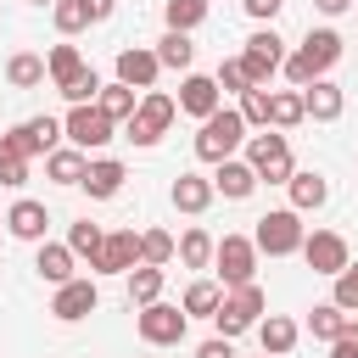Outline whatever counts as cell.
<instances>
[{
  "mask_svg": "<svg viewBox=\"0 0 358 358\" xmlns=\"http://www.w3.org/2000/svg\"><path fill=\"white\" fill-rule=\"evenodd\" d=\"M336 62H341V34H336V28H308V34H302V45H296V50H285L280 73L302 90V84L324 78Z\"/></svg>",
  "mask_w": 358,
  "mask_h": 358,
  "instance_id": "6da1fadb",
  "label": "cell"
},
{
  "mask_svg": "<svg viewBox=\"0 0 358 358\" xmlns=\"http://www.w3.org/2000/svg\"><path fill=\"white\" fill-rule=\"evenodd\" d=\"M241 145H246V117H241L235 106H218V112L201 117V129H196V157H201V162H224V157H235Z\"/></svg>",
  "mask_w": 358,
  "mask_h": 358,
  "instance_id": "7a4b0ae2",
  "label": "cell"
},
{
  "mask_svg": "<svg viewBox=\"0 0 358 358\" xmlns=\"http://www.w3.org/2000/svg\"><path fill=\"white\" fill-rule=\"evenodd\" d=\"M173 117H179V101H173L168 90H140L134 117H123V140H134V145H157V140L168 134Z\"/></svg>",
  "mask_w": 358,
  "mask_h": 358,
  "instance_id": "3957f363",
  "label": "cell"
},
{
  "mask_svg": "<svg viewBox=\"0 0 358 358\" xmlns=\"http://www.w3.org/2000/svg\"><path fill=\"white\" fill-rule=\"evenodd\" d=\"M246 162H252V173L268 179V185H285V179L296 173V162H291V140H285L280 129L246 134Z\"/></svg>",
  "mask_w": 358,
  "mask_h": 358,
  "instance_id": "277c9868",
  "label": "cell"
},
{
  "mask_svg": "<svg viewBox=\"0 0 358 358\" xmlns=\"http://www.w3.org/2000/svg\"><path fill=\"white\" fill-rule=\"evenodd\" d=\"M302 213L296 207H274V213H263L257 218V229H252V246L257 252H268V257H291V252H302Z\"/></svg>",
  "mask_w": 358,
  "mask_h": 358,
  "instance_id": "5b68a950",
  "label": "cell"
},
{
  "mask_svg": "<svg viewBox=\"0 0 358 358\" xmlns=\"http://www.w3.org/2000/svg\"><path fill=\"white\" fill-rule=\"evenodd\" d=\"M263 308H268V296H263V285L257 280H246V285H235V291H224V302H218V313H213V324H218V336H241V330H252L257 319H263Z\"/></svg>",
  "mask_w": 358,
  "mask_h": 358,
  "instance_id": "8992f818",
  "label": "cell"
},
{
  "mask_svg": "<svg viewBox=\"0 0 358 358\" xmlns=\"http://www.w3.org/2000/svg\"><path fill=\"white\" fill-rule=\"evenodd\" d=\"M134 330H140V341H145V347H179V341H185V330H190V313L157 296V302H145V308L134 313Z\"/></svg>",
  "mask_w": 358,
  "mask_h": 358,
  "instance_id": "52a82bcc",
  "label": "cell"
},
{
  "mask_svg": "<svg viewBox=\"0 0 358 358\" xmlns=\"http://www.w3.org/2000/svg\"><path fill=\"white\" fill-rule=\"evenodd\" d=\"M213 268H218V285H224V291L257 280V246H252V235H224V241L213 246Z\"/></svg>",
  "mask_w": 358,
  "mask_h": 358,
  "instance_id": "ba28073f",
  "label": "cell"
},
{
  "mask_svg": "<svg viewBox=\"0 0 358 358\" xmlns=\"http://www.w3.org/2000/svg\"><path fill=\"white\" fill-rule=\"evenodd\" d=\"M112 134H117V123H112L95 101H90V106H67V117H62V140L78 145V151H101Z\"/></svg>",
  "mask_w": 358,
  "mask_h": 358,
  "instance_id": "9c48e42d",
  "label": "cell"
},
{
  "mask_svg": "<svg viewBox=\"0 0 358 358\" xmlns=\"http://www.w3.org/2000/svg\"><path fill=\"white\" fill-rule=\"evenodd\" d=\"M241 62H246L252 84H268V78L280 73V62H285V39H280L274 28H257V34L241 45Z\"/></svg>",
  "mask_w": 358,
  "mask_h": 358,
  "instance_id": "30bf717a",
  "label": "cell"
},
{
  "mask_svg": "<svg viewBox=\"0 0 358 358\" xmlns=\"http://www.w3.org/2000/svg\"><path fill=\"white\" fill-rule=\"evenodd\" d=\"M302 257H308V268L313 274H341L347 263H352V252H347V235H336V229H313V235H302Z\"/></svg>",
  "mask_w": 358,
  "mask_h": 358,
  "instance_id": "8fae6325",
  "label": "cell"
},
{
  "mask_svg": "<svg viewBox=\"0 0 358 358\" xmlns=\"http://www.w3.org/2000/svg\"><path fill=\"white\" fill-rule=\"evenodd\" d=\"M173 101H179V112H185V117H196V123H201L207 112H218V106H224V90H218V78H213V73H185Z\"/></svg>",
  "mask_w": 358,
  "mask_h": 358,
  "instance_id": "7c38bea8",
  "label": "cell"
},
{
  "mask_svg": "<svg viewBox=\"0 0 358 358\" xmlns=\"http://www.w3.org/2000/svg\"><path fill=\"white\" fill-rule=\"evenodd\" d=\"M101 308V291H95V280H67V285H56V296H50V313L62 319V324H78V319H90Z\"/></svg>",
  "mask_w": 358,
  "mask_h": 358,
  "instance_id": "4fadbf2b",
  "label": "cell"
},
{
  "mask_svg": "<svg viewBox=\"0 0 358 358\" xmlns=\"http://www.w3.org/2000/svg\"><path fill=\"white\" fill-rule=\"evenodd\" d=\"M302 112L313 117V123H336L341 112H347V90L324 73V78H313V84H302Z\"/></svg>",
  "mask_w": 358,
  "mask_h": 358,
  "instance_id": "5bb4252c",
  "label": "cell"
},
{
  "mask_svg": "<svg viewBox=\"0 0 358 358\" xmlns=\"http://www.w3.org/2000/svg\"><path fill=\"white\" fill-rule=\"evenodd\" d=\"M140 263V235L134 229H106V241H101V257L90 263L95 274H129Z\"/></svg>",
  "mask_w": 358,
  "mask_h": 358,
  "instance_id": "9a60e30c",
  "label": "cell"
},
{
  "mask_svg": "<svg viewBox=\"0 0 358 358\" xmlns=\"http://www.w3.org/2000/svg\"><path fill=\"white\" fill-rule=\"evenodd\" d=\"M157 73H162L157 50H145V45H123V50H117V84H129V90H157Z\"/></svg>",
  "mask_w": 358,
  "mask_h": 358,
  "instance_id": "2e32d148",
  "label": "cell"
},
{
  "mask_svg": "<svg viewBox=\"0 0 358 358\" xmlns=\"http://www.w3.org/2000/svg\"><path fill=\"white\" fill-rule=\"evenodd\" d=\"M257 185H263V179L252 173V162H246V157H224V162H213V190H218V196L246 201Z\"/></svg>",
  "mask_w": 358,
  "mask_h": 358,
  "instance_id": "e0dca14e",
  "label": "cell"
},
{
  "mask_svg": "<svg viewBox=\"0 0 358 358\" xmlns=\"http://www.w3.org/2000/svg\"><path fill=\"white\" fill-rule=\"evenodd\" d=\"M45 229H50L45 201H34V196L11 201V213H6V235H17V241H28V246H39V241H45Z\"/></svg>",
  "mask_w": 358,
  "mask_h": 358,
  "instance_id": "ac0fdd59",
  "label": "cell"
},
{
  "mask_svg": "<svg viewBox=\"0 0 358 358\" xmlns=\"http://www.w3.org/2000/svg\"><path fill=\"white\" fill-rule=\"evenodd\" d=\"M123 179H129V168L117 162V157H90V168H84V190H90V201H112L117 190H123Z\"/></svg>",
  "mask_w": 358,
  "mask_h": 358,
  "instance_id": "d6986e66",
  "label": "cell"
},
{
  "mask_svg": "<svg viewBox=\"0 0 358 358\" xmlns=\"http://www.w3.org/2000/svg\"><path fill=\"white\" fill-rule=\"evenodd\" d=\"M285 190H291V207H296V213H319V207L330 201V179H324L319 168H296V173L285 179Z\"/></svg>",
  "mask_w": 358,
  "mask_h": 358,
  "instance_id": "ffe728a7",
  "label": "cell"
},
{
  "mask_svg": "<svg viewBox=\"0 0 358 358\" xmlns=\"http://www.w3.org/2000/svg\"><path fill=\"white\" fill-rule=\"evenodd\" d=\"M213 196H218V190H213V179H207V173H179V179L168 185V201H173L179 213H190V218H196V213H207V207H213Z\"/></svg>",
  "mask_w": 358,
  "mask_h": 358,
  "instance_id": "44dd1931",
  "label": "cell"
},
{
  "mask_svg": "<svg viewBox=\"0 0 358 358\" xmlns=\"http://www.w3.org/2000/svg\"><path fill=\"white\" fill-rule=\"evenodd\" d=\"M73 246L67 241H39V252H34V274L45 280V285H67L73 280Z\"/></svg>",
  "mask_w": 358,
  "mask_h": 358,
  "instance_id": "7402d4cb",
  "label": "cell"
},
{
  "mask_svg": "<svg viewBox=\"0 0 358 358\" xmlns=\"http://www.w3.org/2000/svg\"><path fill=\"white\" fill-rule=\"evenodd\" d=\"M17 134V145H22V157H45V151H56V140H62V117H28V123H17L11 129Z\"/></svg>",
  "mask_w": 358,
  "mask_h": 358,
  "instance_id": "603a6c76",
  "label": "cell"
},
{
  "mask_svg": "<svg viewBox=\"0 0 358 358\" xmlns=\"http://www.w3.org/2000/svg\"><path fill=\"white\" fill-rule=\"evenodd\" d=\"M257 341H263V352H268V358H285V352L302 341V324H296V319H285V313H268V319H257Z\"/></svg>",
  "mask_w": 358,
  "mask_h": 358,
  "instance_id": "cb8c5ba5",
  "label": "cell"
},
{
  "mask_svg": "<svg viewBox=\"0 0 358 358\" xmlns=\"http://www.w3.org/2000/svg\"><path fill=\"white\" fill-rule=\"evenodd\" d=\"M84 168H90V151H78V145H56V151H45V179H50V185H78Z\"/></svg>",
  "mask_w": 358,
  "mask_h": 358,
  "instance_id": "d4e9b609",
  "label": "cell"
},
{
  "mask_svg": "<svg viewBox=\"0 0 358 358\" xmlns=\"http://www.w3.org/2000/svg\"><path fill=\"white\" fill-rule=\"evenodd\" d=\"M213 246H218V241H213L201 224H190V229L173 241V257H179L185 268H213Z\"/></svg>",
  "mask_w": 358,
  "mask_h": 358,
  "instance_id": "484cf974",
  "label": "cell"
},
{
  "mask_svg": "<svg viewBox=\"0 0 358 358\" xmlns=\"http://www.w3.org/2000/svg\"><path fill=\"white\" fill-rule=\"evenodd\" d=\"M308 112H302V90H268V129H296Z\"/></svg>",
  "mask_w": 358,
  "mask_h": 358,
  "instance_id": "4316f807",
  "label": "cell"
},
{
  "mask_svg": "<svg viewBox=\"0 0 358 358\" xmlns=\"http://www.w3.org/2000/svg\"><path fill=\"white\" fill-rule=\"evenodd\" d=\"M218 302H224V285H218V280H190L179 308H185L190 319H213V313H218Z\"/></svg>",
  "mask_w": 358,
  "mask_h": 358,
  "instance_id": "83f0119b",
  "label": "cell"
},
{
  "mask_svg": "<svg viewBox=\"0 0 358 358\" xmlns=\"http://www.w3.org/2000/svg\"><path fill=\"white\" fill-rule=\"evenodd\" d=\"M157 62H162V67H173V73H190V62H196V45H190V34L168 28V34L157 39Z\"/></svg>",
  "mask_w": 358,
  "mask_h": 358,
  "instance_id": "f1b7e54d",
  "label": "cell"
},
{
  "mask_svg": "<svg viewBox=\"0 0 358 358\" xmlns=\"http://www.w3.org/2000/svg\"><path fill=\"white\" fill-rule=\"evenodd\" d=\"M6 84H11V90H39V84H45V56L17 50V56L6 62Z\"/></svg>",
  "mask_w": 358,
  "mask_h": 358,
  "instance_id": "f546056e",
  "label": "cell"
},
{
  "mask_svg": "<svg viewBox=\"0 0 358 358\" xmlns=\"http://www.w3.org/2000/svg\"><path fill=\"white\" fill-rule=\"evenodd\" d=\"M95 106L112 117V123H123V117H134V106H140V90H129V84H101V95H95Z\"/></svg>",
  "mask_w": 358,
  "mask_h": 358,
  "instance_id": "4dcf8cb0",
  "label": "cell"
},
{
  "mask_svg": "<svg viewBox=\"0 0 358 358\" xmlns=\"http://www.w3.org/2000/svg\"><path fill=\"white\" fill-rule=\"evenodd\" d=\"M123 280H129V302H134V308H145V302L162 296V268H157V263H134Z\"/></svg>",
  "mask_w": 358,
  "mask_h": 358,
  "instance_id": "1f68e13d",
  "label": "cell"
},
{
  "mask_svg": "<svg viewBox=\"0 0 358 358\" xmlns=\"http://www.w3.org/2000/svg\"><path fill=\"white\" fill-rule=\"evenodd\" d=\"M56 90H62V101H67V106H90V101L101 95V73H95L90 62H84V67H78V73H73L67 84H56Z\"/></svg>",
  "mask_w": 358,
  "mask_h": 358,
  "instance_id": "d6a6232c",
  "label": "cell"
},
{
  "mask_svg": "<svg viewBox=\"0 0 358 358\" xmlns=\"http://www.w3.org/2000/svg\"><path fill=\"white\" fill-rule=\"evenodd\" d=\"M341 324H347V313H341L336 302H313V313H308V336H313V341L330 347V341L341 336Z\"/></svg>",
  "mask_w": 358,
  "mask_h": 358,
  "instance_id": "836d02e7",
  "label": "cell"
},
{
  "mask_svg": "<svg viewBox=\"0 0 358 358\" xmlns=\"http://www.w3.org/2000/svg\"><path fill=\"white\" fill-rule=\"evenodd\" d=\"M0 185H28V157L17 145V134H0Z\"/></svg>",
  "mask_w": 358,
  "mask_h": 358,
  "instance_id": "e575fe53",
  "label": "cell"
},
{
  "mask_svg": "<svg viewBox=\"0 0 358 358\" xmlns=\"http://www.w3.org/2000/svg\"><path fill=\"white\" fill-rule=\"evenodd\" d=\"M101 241H106V229L101 224H90V218H78V224H67V246H73V257H101Z\"/></svg>",
  "mask_w": 358,
  "mask_h": 358,
  "instance_id": "d590c367",
  "label": "cell"
},
{
  "mask_svg": "<svg viewBox=\"0 0 358 358\" xmlns=\"http://www.w3.org/2000/svg\"><path fill=\"white\" fill-rule=\"evenodd\" d=\"M78 67H84L78 45H50V56H45V78H50V84H67Z\"/></svg>",
  "mask_w": 358,
  "mask_h": 358,
  "instance_id": "8d00e7d4",
  "label": "cell"
},
{
  "mask_svg": "<svg viewBox=\"0 0 358 358\" xmlns=\"http://www.w3.org/2000/svg\"><path fill=\"white\" fill-rule=\"evenodd\" d=\"M50 22H56L62 39H73V34L90 28V11H84V0H56V6H50Z\"/></svg>",
  "mask_w": 358,
  "mask_h": 358,
  "instance_id": "74e56055",
  "label": "cell"
},
{
  "mask_svg": "<svg viewBox=\"0 0 358 358\" xmlns=\"http://www.w3.org/2000/svg\"><path fill=\"white\" fill-rule=\"evenodd\" d=\"M162 17H168V28L190 34V28H201V22H207V0H168V6H162Z\"/></svg>",
  "mask_w": 358,
  "mask_h": 358,
  "instance_id": "f35d334b",
  "label": "cell"
},
{
  "mask_svg": "<svg viewBox=\"0 0 358 358\" xmlns=\"http://www.w3.org/2000/svg\"><path fill=\"white\" fill-rule=\"evenodd\" d=\"M235 112L246 117V129H268V84L241 90V106H235Z\"/></svg>",
  "mask_w": 358,
  "mask_h": 358,
  "instance_id": "ab89813d",
  "label": "cell"
},
{
  "mask_svg": "<svg viewBox=\"0 0 358 358\" xmlns=\"http://www.w3.org/2000/svg\"><path fill=\"white\" fill-rule=\"evenodd\" d=\"M140 263L168 268V263H173V235H168V229H140Z\"/></svg>",
  "mask_w": 358,
  "mask_h": 358,
  "instance_id": "60d3db41",
  "label": "cell"
},
{
  "mask_svg": "<svg viewBox=\"0 0 358 358\" xmlns=\"http://www.w3.org/2000/svg\"><path fill=\"white\" fill-rule=\"evenodd\" d=\"M336 285H330V302L341 308V313H358V263H347L341 274H330Z\"/></svg>",
  "mask_w": 358,
  "mask_h": 358,
  "instance_id": "b9f144b4",
  "label": "cell"
},
{
  "mask_svg": "<svg viewBox=\"0 0 358 358\" xmlns=\"http://www.w3.org/2000/svg\"><path fill=\"white\" fill-rule=\"evenodd\" d=\"M213 78H218V90H224V95H241V90H252V73H246V62H241V56H224Z\"/></svg>",
  "mask_w": 358,
  "mask_h": 358,
  "instance_id": "7bdbcfd3",
  "label": "cell"
},
{
  "mask_svg": "<svg viewBox=\"0 0 358 358\" xmlns=\"http://www.w3.org/2000/svg\"><path fill=\"white\" fill-rule=\"evenodd\" d=\"M330 358H358V319L347 313V324H341V336L330 341Z\"/></svg>",
  "mask_w": 358,
  "mask_h": 358,
  "instance_id": "ee69618b",
  "label": "cell"
},
{
  "mask_svg": "<svg viewBox=\"0 0 358 358\" xmlns=\"http://www.w3.org/2000/svg\"><path fill=\"white\" fill-rule=\"evenodd\" d=\"M280 6H285V0H241V11H246L252 22H274V17H280Z\"/></svg>",
  "mask_w": 358,
  "mask_h": 358,
  "instance_id": "f6af8a7d",
  "label": "cell"
},
{
  "mask_svg": "<svg viewBox=\"0 0 358 358\" xmlns=\"http://www.w3.org/2000/svg\"><path fill=\"white\" fill-rule=\"evenodd\" d=\"M196 358H235V341H229V336H207V341L196 347Z\"/></svg>",
  "mask_w": 358,
  "mask_h": 358,
  "instance_id": "bcb514c9",
  "label": "cell"
},
{
  "mask_svg": "<svg viewBox=\"0 0 358 358\" xmlns=\"http://www.w3.org/2000/svg\"><path fill=\"white\" fill-rule=\"evenodd\" d=\"M84 11H90V22H106L117 11V0H84Z\"/></svg>",
  "mask_w": 358,
  "mask_h": 358,
  "instance_id": "7dc6e473",
  "label": "cell"
},
{
  "mask_svg": "<svg viewBox=\"0 0 358 358\" xmlns=\"http://www.w3.org/2000/svg\"><path fill=\"white\" fill-rule=\"evenodd\" d=\"M352 0H313V11H324V17H341Z\"/></svg>",
  "mask_w": 358,
  "mask_h": 358,
  "instance_id": "c3c4849f",
  "label": "cell"
},
{
  "mask_svg": "<svg viewBox=\"0 0 358 358\" xmlns=\"http://www.w3.org/2000/svg\"><path fill=\"white\" fill-rule=\"evenodd\" d=\"M28 6H56V0H28Z\"/></svg>",
  "mask_w": 358,
  "mask_h": 358,
  "instance_id": "681fc988",
  "label": "cell"
},
{
  "mask_svg": "<svg viewBox=\"0 0 358 358\" xmlns=\"http://www.w3.org/2000/svg\"><path fill=\"white\" fill-rule=\"evenodd\" d=\"M0 235H6V218H0Z\"/></svg>",
  "mask_w": 358,
  "mask_h": 358,
  "instance_id": "f907efd6",
  "label": "cell"
},
{
  "mask_svg": "<svg viewBox=\"0 0 358 358\" xmlns=\"http://www.w3.org/2000/svg\"><path fill=\"white\" fill-rule=\"evenodd\" d=\"M352 6H358V0H352Z\"/></svg>",
  "mask_w": 358,
  "mask_h": 358,
  "instance_id": "816d5d0a",
  "label": "cell"
},
{
  "mask_svg": "<svg viewBox=\"0 0 358 358\" xmlns=\"http://www.w3.org/2000/svg\"><path fill=\"white\" fill-rule=\"evenodd\" d=\"M263 358H268V352H263Z\"/></svg>",
  "mask_w": 358,
  "mask_h": 358,
  "instance_id": "f5cc1de1",
  "label": "cell"
}]
</instances>
